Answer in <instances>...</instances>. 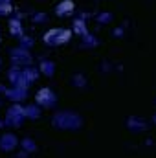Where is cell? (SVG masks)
<instances>
[{"mask_svg": "<svg viewBox=\"0 0 156 158\" xmlns=\"http://www.w3.org/2000/svg\"><path fill=\"white\" fill-rule=\"evenodd\" d=\"M72 37V30H66V28H53L50 31H46L44 35V42L48 46H61V44H66Z\"/></svg>", "mask_w": 156, "mask_h": 158, "instance_id": "obj_2", "label": "cell"}, {"mask_svg": "<svg viewBox=\"0 0 156 158\" xmlns=\"http://www.w3.org/2000/svg\"><path fill=\"white\" fill-rule=\"evenodd\" d=\"M24 116H26V112H24V107H20V105H13V107L7 110L6 123H7V125H15V127H18Z\"/></svg>", "mask_w": 156, "mask_h": 158, "instance_id": "obj_5", "label": "cell"}, {"mask_svg": "<svg viewBox=\"0 0 156 158\" xmlns=\"http://www.w3.org/2000/svg\"><path fill=\"white\" fill-rule=\"evenodd\" d=\"M74 11V2L72 0H63L57 7H55V13L59 15V17H66V15H70Z\"/></svg>", "mask_w": 156, "mask_h": 158, "instance_id": "obj_7", "label": "cell"}, {"mask_svg": "<svg viewBox=\"0 0 156 158\" xmlns=\"http://www.w3.org/2000/svg\"><path fill=\"white\" fill-rule=\"evenodd\" d=\"M53 125L59 129H79L81 127V118L76 112H57L53 116Z\"/></svg>", "mask_w": 156, "mask_h": 158, "instance_id": "obj_1", "label": "cell"}, {"mask_svg": "<svg viewBox=\"0 0 156 158\" xmlns=\"http://www.w3.org/2000/svg\"><path fill=\"white\" fill-rule=\"evenodd\" d=\"M11 61H13V64L17 66V68H28V66H31V55H30V52L28 50H24V48H15V50H11Z\"/></svg>", "mask_w": 156, "mask_h": 158, "instance_id": "obj_3", "label": "cell"}, {"mask_svg": "<svg viewBox=\"0 0 156 158\" xmlns=\"http://www.w3.org/2000/svg\"><path fill=\"white\" fill-rule=\"evenodd\" d=\"M17 136L15 134H4L2 138H0V149L2 151H6V153H9V151H13L15 147H17Z\"/></svg>", "mask_w": 156, "mask_h": 158, "instance_id": "obj_6", "label": "cell"}, {"mask_svg": "<svg viewBox=\"0 0 156 158\" xmlns=\"http://www.w3.org/2000/svg\"><path fill=\"white\" fill-rule=\"evenodd\" d=\"M24 112H26V116H28V118H37V116H39V109H37L35 105L26 107V109H24Z\"/></svg>", "mask_w": 156, "mask_h": 158, "instance_id": "obj_12", "label": "cell"}, {"mask_svg": "<svg viewBox=\"0 0 156 158\" xmlns=\"http://www.w3.org/2000/svg\"><path fill=\"white\" fill-rule=\"evenodd\" d=\"M22 145H24V149H26V151H33V149H35V143H33L31 140H24V143H22Z\"/></svg>", "mask_w": 156, "mask_h": 158, "instance_id": "obj_13", "label": "cell"}, {"mask_svg": "<svg viewBox=\"0 0 156 158\" xmlns=\"http://www.w3.org/2000/svg\"><path fill=\"white\" fill-rule=\"evenodd\" d=\"M9 30H11V33H13L15 37H22V28H20V20L13 19V20L9 22Z\"/></svg>", "mask_w": 156, "mask_h": 158, "instance_id": "obj_9", "label": "cell"}, {"mask_svg": "<svg viewBox=\"0 0 156 158\" xmlns=\"http://www.w3.org/2000/svg\"><path fill=\"white\" fill-rule=\"evenodd\" d=\"M0 127H2V121H0Z\"/></svg>", "mask_w": 156, "mask_h": 158, "instance_id": "obj_14", "label": "cell"}, {"mask_svg": "<svg viewBox=\"0 0 156 158\" xmlns=\"http://www.w3.org/2000/svg\"><path fill=\"white\" fill-rule=\"evenodd\" d=\"M13 6H11V0H0V15H7L11 13Z\"/></svg>", "mask_w": 156, "mask_h": 158, "instance_id": "obj_11", "label": "cell"}, {"mask_svg": "<svg viewBox=\"0 0 156 158\" xmlns=\"http://www.w3.org/2000/svg\"><path fill=\"white\" fill-rule=\"evenodd\" d=\"M7 98H11L13 101H20L26 98V88L24 86H13V90H7Z\"/></svg>", "mask_w": 156, "mask_h": 158, "instance_id": "obj_8", "label": "cell"}, {"mask_svg": "<svg viewBox=\"0 0 156 158\" xmlns=\"http://www.w3.org/2000/svg\"><path fill=\"white\" fill-rule=\"evenodd\" d=\"M40 70H42V74H46V76H53L55 64H53L51 61H42V63H40Z\"/></svg>", "mask_w": 156, "mask_h": 158, "instance_id": "obj_10", "label": "cell"}, {"mask_svg": "<svg viewBox=\"0 0 156 158\" xmlns=\"http://www.w3.org/2000/svg\"><path fill=\"white\" fill-rule=\"evenodd\" d=\"M35 101H37V105H40V107L51 109L57 103V96L51 92V88H40L39 92H37V96H35Z\"/></svg>", "mask_w": 156, "mask_h": 158, "instance_id": "obj_4", "label": "cell"}]
</instances>
